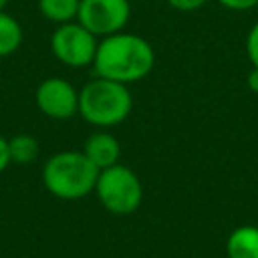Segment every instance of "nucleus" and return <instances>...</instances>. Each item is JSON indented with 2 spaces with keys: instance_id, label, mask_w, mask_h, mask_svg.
Masks as SVG:
<instances>
[{
  "instance_id": "obj_12",
  "label": "nucleus",
  "mask_w": 258,
  "mask_h": 258,
  "mask_svg": "<svg viewBox=\"0 0 258 258\" xmlns=\"http://www.w3.org/2000/svg\"><path fill=\"white\" fill-rule=\"evenodd\" d=\"M8 151L12 163H32L40 153V143L30 133H16L8 139Z\"/></svg>"
},
{
  "instance_id": "obj_8",
  "label": "nucleus",
  "mask_w": 258,
  "mask_h": 258,
  "mask_svg": "<svg viewBox=\"0 0 258 258\" xmlns=\"http://www.w3.org/2000/svg\"><path fill=\"white\" fill-rule=\"evenodd\" d=\"M83 153L99 167V169H105V167H111L115 163H119V157H121V143L117 141L115 135H111L109 131L101 129V131H95L87 137L85 145H83Z\"/></svg>"
},
{
  "instance_id": "obj_2",
  "label": "nucleus",
  "mask_w": 258,
  "mask_h": 258,
  "mask_svg": "<svg viewBox=\"0 0 258 258\" xmlns=\"http://www.w3.org/2000/svg\"><path fill=\"white\" fill-rule=\"evenodd\" d=\"M99 167L81 151L67 149L50 155L42 165V185L58 200H81L95 191Z\"/></svg>"
},
{
  "instance_id": "obj_18",
  "label": "nucleus",
  "mask_w": 258,
  "mask_h": 258,
  "mask_svg": "<svg viewBox=\"0 0 258 258\" xmlns=\"http://www.w3.org/2000/svg\"><path fill=\"white\" fill-rule=\"evenodd\" d=\"M8 2H10V0H0V12H2V10L8 6Z\"/></svg>"
},
{
  "instance_id": "obj_15",
  "label": "nucleus",
  "mask_w": 258,
  "mask_h": 258,
  "mask_svg": "<svg viewBox=\"0 0 258 258\" xmlns=\"http://www.w3.org/2000/svg\"><path fill=\"white\" fill-rule=\"evenodd\" d=\"M208 0H167V4L177 12H196L200 10Z\"/></svg>"
},
{
  "instance_id": "obj_9",
  "label": "nucleus",
  "mask_w": 258,
  "mask_h": 258,
  "mask_svg": "<svg viewBox=\"0 0 258 258\" xmlns=\"http://www.w3.org/2000/svg\"><path fill=\"white\" fill-rule=\"evenodd\" d=\"M228 258H258V226L244 224L234 228L226 238Z\"/></svg>"
},
{
  "instance_id": "obj_14",
  "label": "nucleus",
  "mask_w": 258,
  "mask_h": 258,
  "mask_svg": "<svg viewBox=\"0 0 258 258\" xmlns=\"http://www.w3.org/2000/svg\"><path fill=\"white\" fill-rule=\"evenodd\" d=\"M216 2L232 12H244V10H252L258 6V0H216Z\"/></svg>"
},
{
  "instance_id": "obj_7",
  "label": "nucleus",
  "mask_w": 258,
  "mask_h": 258,
  "mask_svg": "<svg viewBox=\"0 0 258 258\" xmlns=\"http://www.w3.org/2000/svg\"><path fill=\"white\" fill-rule=\"evenodd\" d=\"M36 107L42 115L64 121L79 113V91L60 77L44 79L34 91Z\"/></svg>"
},
{
  "instance_id": "obj_5",
  "label": "nucleus",
  "mask_w": 258,
  "mask_h": 258,
  "mask_svg": "<svg viewBox=\"0 0 258 258\" xmlns=\"http://www.w3.org/2000/svg\"><path fill=\"white\" fill-rule=\"evenodd\" d=\"M99 38L79 20L58 24L50 34V50L58 62L71 69L89 67L95 60Z\"/></svg>"
},
{
  "instance_id": "obj_16",
  "label": "nucleus",
  "mask_w": 258,
  "mask_h": 258,
  "mask_svg": "<svg viewBox=\"0 0 258 258\" xmlns=\"http://www.w3.org/2000/svg\"><path fill=\"white\" fill-rule=\"evenodd\" d=\"M10 151H8V139L4 135H0V173L8 169L10 165Z\"/></svg>"
},
{
  "instance_id": "obj_1",
  "label": "nucleus",
  "mask_w": 258,
  "mask_h": 258,
  "mask_svg": "<svg viewBox=\"0 0 258 258\" xmlns=\"http://www.w3.org/2000/svg\"><path fill=\"white\" fill-rule=\"evenodd\" d=\"M155 64V52L149 40L135 32H115L99 38L93 71L95 77L111 79L123 85L145 79Z\"/></svg>"
},
{
  "instance_id": "obj_13",
  "label": "nucleus",
  "mask_w": 258,
  "mask_h": 258,
  "mask_svg": "<svg viewBox=\"0 0 258 258\" xmlns=\"http://www.w3.org/2000/svg\"><path fill=\"white\" fill-rule=\"evenodd\" d=\"M246 54L250 58L252 67H258V20L252 24L246 36Z\"/></svg>"
},
{
  "instance_id": "obj_17",
  "label": "nucleus",
  "mask_w": 258,
  "mask_h": 258,
  "mask_svg": "<svg viewBox=\"0 0 258 258\" xmlns=\"http://www.w3.org/2000/svg\"><path fill=\"white\" fill-rule=\"evenodd\" d=\"M246 85H248V89H250L252 93H256V95H258V67H252V69L248 71Z\"/></svg>"
},
{
  "instance_id": "obj_10",
  "label": "nucleus",
  "mask_w": 258,
  "mask_h": 258,
  "mask_svg": "<svg viewBox=\"0 0 258 258\" xmlns=\"http://www.w3.org/2000/svg\"><path fill=\"white\" fill-rule=\"evenodd\" d=\"M24 32L20 22L8 12H0V58L14 54L22 44Z\"/></svg>"
},
{
  "instance_id": "obj_4",
  "label": "nucleus",
  "mask_w": 258,
  "mask_h": 258,
  "mask_svg": "<svg viewBox=\"0 0 258 258\" xmlns=\"http://www.w3.org/2000/svg\"><path fill=\"white\" fill-rule=\"evenodd\" d=\"M95 194L107 212L115 216H129L137 212L143 202V183L131 167L115 163L99 171Z\"/></svg>"
},
{
  "instance_id": "obj_3",
  "label": "nucleus",
  "mask_w": 258,
  "mask_h": 258,
  "mask_svg": "<svg viewBox=\"0 0 258 258\" xmlns=\"http://www.w3.org/2000/svg\"><path fill=\"white\" fill-rule=\"evenodd\" d=\"M133 109L129 85L95 77L79 91V115L93 127L109 129L121 125Z\"/></svg>"
},
{
  "instance_id": "obj_11",
  "label": "nucleus",
  "mask_w": 258,
  "mask_h": 258,
  "mask_svg": "<svg viewBox=\"0 0 258 258\" xmlns=\"http://www.w3.org/2000/svg\"><path fill=\"white\" fill-rule=\"evenodd\" d=\"M79 6H81V0H38L40 14L54 24L77 20Z\"/></svg>"
},
{
  "instance_id": "obj_6",
  "label": "nucleus",
  "mask_w": 258,
  "mask_h": 258,
  "mask_svg": "<svg viewBox=\"0 0 258 258\" xmlns=\"http://www.w3.org/2000/svg\"><path fill=\"white\" fill-rule=\"evenodd\" d=\"M131 18L129 0H81L77 20L97 38L125 30Z\"/></svg>"
}]
</instances>
